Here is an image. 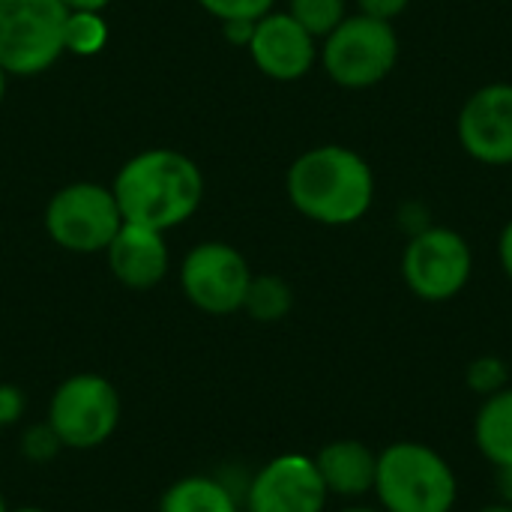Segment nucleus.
<instances>
[{"label": "nucleus", "instance_id": "f8f14e48", "mask_svg": "<svg viewBox=\"0 0 512 512\" xmlns=\"http://www.w3.org/2000/svg\"><path fill=\"white\" fill-rule=\"evenodd\" d=\"M255 66L276 81H297L315 63V36L303 30L288 12L264 15L249 42Z\"/></svg>", "mask_w": 512, "mask_h": 512}, {"label": "nucleus", "instance_id": "39448f33", "mask_svg": "<svg viewBox=\"0 0 512 512\" xmlns=\"http://www.w3.org/2000/svg\"><path fill=\"white\" fill-rule=\"evenodd\" d=\"M69 9L63 0H0V69L36 75L63 51Z\"/></svg>", "mask_w": 512, "mask_h": 512}, {"label": "nucleus", "instance_id": "72a5a7b5", "mask_svg": "<svg viewBox=\"0 0 512 512\" xmlns=\"http://www.w3.org/2000/svg\"><path fill=\"white\" fill-rule=\"evenodd\" d=\"M0 432H3V429H0Z\"/></svg>", "mask_w": 512, "mask_h": 512}, {"label": "nucleus", "instance_id": "2eb2a0df", "mask_svg": "<svg viewBox=\"0 0 512 512\" xmlns=\"http://www.w3.org/2000/svg\"><path fill=\"white\" fill-rule=\"evenodd\" d=\"M240 498L222 483V477L192 474L171 483L159 501V512H240Z\"/></svg>", "mask_w": 512, "mask_h": 512}, {"label": "nucleus", "instance_id": "5701e85b", "mask_svg": "<svg viewBox=\"0 0 512 512\" xmlns=\"http://www.w3.org/2000/svg\"><path fill=\"white\" fill-rule=\"evenodd\" d=\"M24 408H27L24 393L15 384H0V429L15 426L21 420Z\"/></svg>", "mask_w": 512, "mask_h": 512}, {"label": "nucleus", "instance_id": "4be33fe9", "mask_svg": "<svg viewBox=\"0 0 512 512\" xmlns=\"http://www.w3.org/2000/svg\"><path fill=\"white\" fill-rule=\"evenodd\" d=\"M201 6L222 21H237V18L258 21L270 12L273 0H201Z\"/></svg>", "mask_w": 512, "mask_h": 512}, {"label": "nucleus", "instance_id": "f3484780", "mask_svg": "<svg viewBox=\"0 0 512 512\" xmlns=\"http://www.w3.org/2000/svg\"><path fill=\"white\" fill-rule=\"evenodd\" d=\"M291 303H294V294H291L285 279H279V276H252L243 309L255 321L273 324V321H279V318H285L291 312Z\"/></svg>", "mask_w": 512, "mask_h": 512}, {"label": "nucleus", "instance_id": "473e14b6", "mask_svg": "<svg viewBox=\"0 0 512 512\" xmlns=\"http://www.w3.org/2000/svg\"><path fill=\"white\" fill-rule=\"evenodd\" d=\"M0 512H9V507H6V501H3V495H0Z\"/></svg>", "mask_w": 512, "mask_h": 512}, {"label": "nucleus", "instance_id": "f03ea898", "mask_svg": "<svg viewBox=\"0 0 512 512\" xmlns=\"http://www.w3.org/2000/svg\"><path fill=\"white\" fill-rule=\"evenodd\" d=\"M288 198L312 222L351 225L363 219L375 198L369 162L339 144L303 153L288 171Z\"/></svg>", "mask_w": 512, "mask_h": 512}, {"label": "nucleus", "instance_id": "7ed1b4c3", "mask_svg": "<svg viewBox=\"0 0 512 512\" xmlns=\"http://www.w3.org/2000/svg\"><path fill=\"white\" fill-rule=\"evenodd\" d=\"M375 492L387 512H450L459 489L441 453L402 441L378 456Z\"/></svg>", "mask_w": 512, "mask_h": 512}, {"label": "nucleus", "instance_id": "423d86ee", "mask_svg": "<svg viewBox=\"0 0 512 512\" xmlns=\"http://www.w3.org/2000/svg\"><path fill=\"white\" fill-rule=\"evenodd\" d=\"M399 60V36L390 21L372 15L345 18L324 42V69L342 87H372Z\"/></svg>", "mask_w": 512, "mask_h": 512}, {"label": "nucleus", "instance_id": "a878e982", "mask_svg": "<svg viewBox=\"0 0 512 512\" xmlns=\"http://www.w3.org/2000/svg\"><path fill=\"white\" fill-rule=\"evenodd\" d=\"M111 0H63V6L69 9V12H99V9H105Z\"/></svg>", "mask_w": 512, "mask_h": 512}, {"label": "nucleus", "instance_id": "20e7f679", "mask_svg": "<svg viewBox=\"0 0 512 512\" xmlns=\"http://www.w3.org/2000/svg\"><path fill=\"white\" fill-rule=\"evenodd\" d=\"M120 411V393L108 378L78 372L57 384L45 420L57 432L63 450H96L117 432Z\"/></svg>", "mask_w": 512, "mask_h": 512}, {"label": "nucleus", "instance_id": "6e6552de", "mask_svg": "<svg viewBox=\"0 0 512 512\" xmlns=\"http://www.w3.org/2000/svg\"><path fill=\"white\" fill-rule=\"evenodd\" d=\"M474 270L471 246L462 234L450 228H423L411 237L402 273L408 288L429 303H444L456 297Z\"/></svg>", "mask_w": 512, "mask_h": 512}, {"label": "nucleus", "instance_id": "9d476101", "mask_svg": "<svg viewBox=\"0 0 512 512\" xmlns=\"http://www.w3.org/2000/svg\"><path fill=\"white\" fill-rule=\"evenodd\" d=\"M327 486L306 456H279L249 477L246 512H324Z\"/></svg>", "mask_w": 512, "mask_h": 512}, {"label": "nucleus", "instance_id": "c85d7f7f", "mask_svg": "<svg viewBox=\"0 0 512 512\" xmlns=\"http://www.w3.org/2000/svg\"><path fill=\"white\" fill-rule=\"evenodd\" d=\"M9 512H48V510H42V507H18V510H9Z\"/></svg>", "mask_w": 512, "mask_h": 512}, {"label": "nucleus", "instance_id": "393cba45", "mask_svg": "<svg viewBox=\"0 0 512 512\" xmlns=\"http://www.w3.org/2000/svg\"><path fill=\"white\" fill-rule=\"evenodd\" d=\"M255 24H258V21L237 18V21H225L222 30H225V36H228L234 45H249V42H252V33H255Z\"/></svg>", "mask_w": 512, "mask_h": 512}, {"label": "nucleus", "instance_id": "2f4dec72", "mask_svg": "<svg viewBox=\"0 0 512 512\" xmlns=\"http://www.w3.org/2000/svg\"><path fill=\"white\" fill-rule=\"evenodd\" d=\"M342 512H378V510H366V507H351V510H342Z\"/></svg>", "mask_w": 512, "mask_h": 512}, {"label": "nucleus", "instance_id": "aec40b11", "mask_svg": "<svg viewBox=\"0 0 512 512\" xmlns=\"http://www.w3.org/2000/svg\"><path fill=\"white\" fill-rule=\"evenodd\" d=\"M60 450H63V444H60V438H57V432L51 429L48 420L27 426L24 435H21V456L30 465H48V462H54L60 456Z\"/></svg>", "mask_w": 512, "mask_h": 512}, {"label": "nucleus", "instance_id": "b1692460", "mask_svg": "<svg viewBox=\"0 0 512 512\" xmlns=\"http://www.w3.org/2000/svg\"><path fill=\"white\" fill-rule=\"evenodd\" d=\"M363 15L381 18V21H393L396 15H402L408 9L411 0H357Z\"/></svg>", "mask_w": 512, "mask_h": 512}, {"label": "nucleus", "instance_id": "c756f323", "mask_svg": "<svg viewBox=\"0 0 512 512\" xmlns=\"http://www.w3.org/2000/svg\"><path fill=\"white\" fill-rule=\"evenodd\" d=\"M480 512H512V507H486V510Z\"/></svg>", "mask_w": 512, "mask_h": 512}, {"label": "nucleus", "instance_id": "9b49d317", "mask_svg": "<svg viewBox=\"0 0 512 512\" xmlns=\"http://www.w3.org/2000/svg\"><path fill=\"white\" fill-rule=\"evenodd\" d=\"M459 144L486 165H512V84L480 87L459 111Z\"/></svg>", "mask_w": 512, "mask_h": 512}, {"label": "nucleus", "instance_id": "cd10ccee", "mask_svg": "<svg viewBox=\"0 0 512 512\" xmlns=\"http://www.w3.org/2000/svg\"><path fill=\"white\" fill-rule=\"evenodd\" d=\"M498 486H501V495L507 498V504L512 507V465L510 468H498Z\"/></svg>", "mask_w": 512, "mask_h": 512}, {"label": "nucleus", "instance_id": "ddd939ff", "mask_svg": "<svg viewBox=\"0 0 512 512\" xmlns=\"http://www.w3.org/2000/svg\"><path fill=\"white\" fill-rule=\"evenodd\" d=\"M105 252L111 273L126 288L147 291L159 285L168 273V246L162 240V231L123 222Z\"/></svg>", "mask_w": 512, "mask_h": 512}, {"label": "nucleus", "instance_id": "4468645a", "mask_svg": "<svg viewBox=\"0 0 512 512\" xmlns=\"http://www.w3.org/2000/svg\"><path fill=\"white\" fill-rule=\"evenodd\" d=\"M315 468L327 492L339 498H360L375 489L378 456L360 441H333L315 456Z\"/></svg>", "mask_w": 512, "mask_h": 512}, {"label": "nucleus", "instance_id": "f257e3e1", "mask_svg": "<svg viewBox=\"0 0 512 512\" xmlns=\"http://www.w3.org/2000/svg\"><path fill=\"white\" fill-rule=\"evenodd\" d=\"M111 192L123 222L168 231L198 210L204 180L189 156L177 150H147L120 168Z\"/></svg>", "mask_w": 512, "mask_h": 512}, {"label": "nucleus", "instance_id": "1a4fd4ad", "mask_svg": "<svg viewBox=\"0 0 512 512\" xmlns=\"http://www.w3.org/2000/svg\"><path fill=\"white\" fill-rule=\"evenodd\" d=\"M249 282L252 273L246 258L225 243L195 246L180 267V285L186 300L207 315L240 312Z\"/></svg>", "mask_w": 512, "mask_h": 512}, {"label": "nucleus", "instance_id": "bb28decb", "mask_svg": "<svg viewBox=\"0 0 512 512\" xmlns=\"http://www.w3.org/2000/svg\"><path fill=\"white\" fill-rule=\"evenodd\" d=\"M501 264H504L507 276L512 279V222L504 228V234H501Z\"/></svg>", "mask_w": 512, "mask_h": 512}, {"label": "nucleus", "instance_id": "0eeeda50", "mask_svg": "<svg viewBox=\"0 0 512 512\" xmlns=\"http://www.w3.org/2000/svg\"><path fill=\"white\" fill-rule=\"evenodd\" d=\"M120 225L123 216L114 192L96 183H72L60 189L45 210V228L51 240L81 255L108 249Z\"/></svg>", "mask_w": 512, "mask_h": 512}, {"label": "nucleus", "instance_id": "dca6fc26", "mask_svg": "<svg viewBox=\"0 0 512 512\" xmlns=\"http://www.w3.org/2000/svg\"><path fill=\"white\" fill-rule=\"evenodd\" d=\"M477 447L480 453L498 465H512V390H501L495 396H486L480 414H477Z\"/></svg>", "mask_w": 512, "mask_h": 512}, {"label": "nucleus", "instance_id": "a211bd4d", "mask_svg": "<svg viewBox=\"0 0 512 512\" xmlns=\"http://www.w3.org/2000/svg\"><path fill=\"white\" fill-rule=\"evenodd\" d=\"M105 39H108V27L99 18V12H69L66 33H63L66 51L78 57H90L105 48Z\"/></svg>", "mask_w": 512, "mask_h": 512}, {"label": "nucleus", "instance_id": "412c9836", "mask_svg": "<svg viewBox=\"0 0 512 512\" xmlns=\"http://www.w3.org/2000/svg\"><path fill=\"white\" fill-rule=\"evenodd\" d=\"M468 387L483 396H495L507 387V366L498 357H480L468 369Z\"/></svg>", "mask_w": 512, "mask_h": 512}, {"label": "nucleus", "instance_id": "7c9ffc66", "mask_svg": "<svg viewBox=\"0 0 512 512\" xmlns=\"http://www.w3.org/2000/svg\"><path fill=\"white\" fill-rule=\"evenodd\" d=\"M3 75H6V72L0 69V99H3V87H6V78H3Z\"/></svg>", "mask_w": 512, "mask_h": 512}, {"label": "nucleus", "instance_id": "6ab92c4d", "mask_svg": "<svg viewBox=\"0 0 512 512\" xmlns=\"http://www.w3.org/2000/svg\"><path fill=\"white\" fill-rule=\"evenodd\" d=\"M303 30L312 36H330L348 15H345V0H291L288 12Z\"/></svg>", "mask_w": 512, "mask_h": 512}]
</instances>
